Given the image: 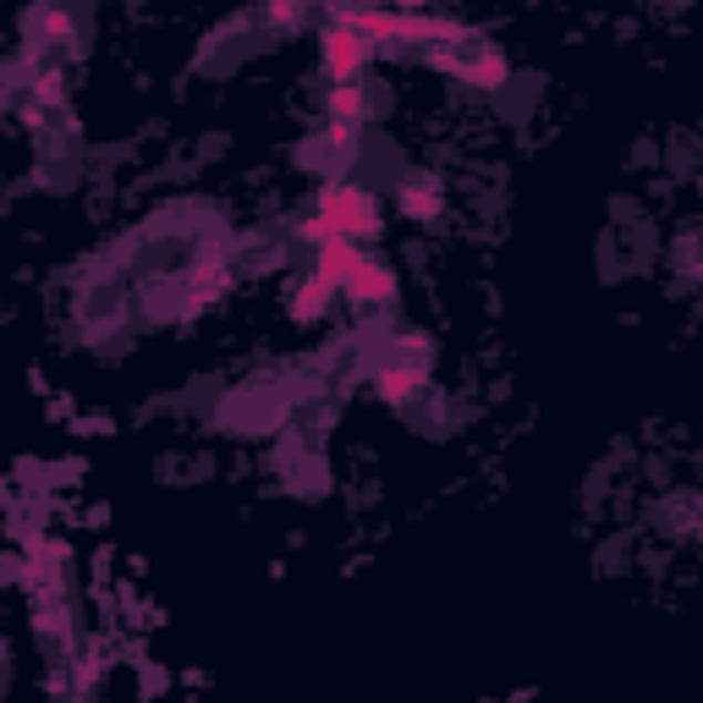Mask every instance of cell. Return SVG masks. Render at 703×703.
I'll return each mask as SVG.
<instances>
[{
    "instance_id": "3",
    "label": "cell",
    "mask_w": 703,
    "mask_h": 703,
    "mask_svg": "<svg viewBox=\"0 0 703 703\" xmlns=\"http://www.w3.org/2000/svg\"><path fill=\"white\" fill-rule=\"evenodd\" d=\"M363 265H369V254H363V242H352V237H330L324 248H313V276H324V281L341 286V291H347V281H352Z\"/></svg>"
},
{
    "instance_id": "6",
    "label": "cell",
    "mask_w": 703,
    "mask_h": 703,
    "mask_svg": "<svg viewBox=\"0 0 703 703\" xmlns=\"http://www.w3.org/2000/svg\"><path fill=\"white\" fill-rule=\"evenodd\" d=\"M511 77V61H506V50H495V44H478L473 50V61H467V83H478V89H500Z\"/></svg>"
},
{
    "instance_id": "8",
    "label": "cell",
    "mask_w": 703,
    "mask_h": 703,
    "mask_svg": "<svg viewBox=\"0 0 703 703\" xmlns=\"http://www.w3.org/2000/svg\"><path fill=\"white\" fill-rule=\"evenodd\" d=\"M380 391L396 396V402H413V391H423V369H385L380 374Z\"/></svg>"
},
{
    "instance_id": "7",
    "label": "cell",
    "mask_w": 703,
    "mask_h": 703,
    "mask_svg": "<svg viewBox=\"0 0 703 703\" xmlns=\"http://www.w3.org/2000/svg\"><path fill=\"white\" fill-rule=\"evenodd\" d=\"M335 297H347V291H341V286H330L324 276H313V270H308V276L297 281V291H291V308H297L302 319H319V313H324V302H335Z\"/></svg>"
},
{
    "instance_id": "5",
    "label": "cell",
    "mask_w": 703,
    "mask_h": 703,
    "mask_svg": "<svg viewBox=\"0 0 703 703\" xmlns=\"http://www.w3.org/2000/svg\"><path fill=\"white\" fill-rule=\"evenodd\" d=\"M324 111H330V122L363 127V116H369V89H363V83H335L330 100H324Z\"/></svg>"
},
{
    "instance_id": "4",
    "label": "cell",
    "mask_w": 703,
    "mask_h": 703,
    "mask_svg": "<svg viewBox=\"0 0 703 703\" xmlns=\"http://www.w3.org/2000/svg\"><path fill=\"white\" fill-rule=\"evenodd\" d=\"M347 297H352L358 308H380V302H391V297H396V270L380 265V259H369V265L347 281Z\"/></svg>"
},
{
    "instance_id": "9",
    "label": "cell",
    "mask_w": 703,
    "mask_h": 703,
    "mask_svg": "<svg viewBox=\"0 0 703 703\" xmlns=\"http://www.w3.org/2000/svg\"><path fill=\"white\" fill-rule=\"evenodd\" d=\"M402 209L413 220H428V215H440V193L434 187H402Z\"/></svg>"
},
{
    "instance_id": "2",
    "label": "cell",
    "mask_w": 703,
    "mask_h": 703,
    "mask_svg": "<svg viewBox=\"0 0 703 703\" xmlns=\"http://www.w3.org/2000/svg\"><path fill=\"white\" fill-rule=\"evenodd\" d=\"M369 61H374V44L358 28H347L341 17H335L330 33H319V66H324L330 83H363Z\"/></svg>"
},
{
    "instance_id": "1",
    "label": "cell",
    "mask_w": 703,
    "mask_h": 703,
    "mask_svg": "<svg viewBox=\"0 0 703 703\" xmlns=\"http://www.w3.org/2000/svg\"><path fill=\"white\" fill-rule=\"evenodd\" d=\"M335 237H352V242H369V237H380V204L352 182V176H335V182H324V193H319V209H313Z\"/></svg>"
}]
</instances>
